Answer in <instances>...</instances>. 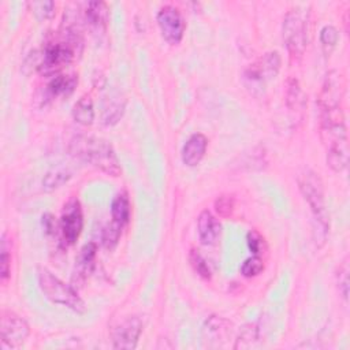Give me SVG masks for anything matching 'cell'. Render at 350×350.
Masks as SVG:
<instances>
[{"label": "cell", "instance_id": "obj_16", "mask_svg": "<svg viewBox=\"0 0 350 350\" xmlns=\"http://www.w3.org/2000/svg\"><path fill=\"white\" fill-rule=\"evenodd\" d=\"M206 146H208L206 137L201 133H194L183 145L182 161L189 167H194L200 164V161L202 160L206 152Z\"/></svg>", "mask_w": 350, "mask_h": 350}, {"label": "cell", "instance_id": "obj_2", "mask_svg": "<svg viewBox=\"0 0 350 350\" xmlns=\"http://www.w3.org/2000/svg\"><path fill=\"white\" fill-rule=\"evenodd\" d=\"M298 187L308 202L312 216H313V239L316 246L321 247L327 239L328 227H329V219L325 205V197H324V185L321 178L317 172H314L310 168H305L299 172L298 178Z\"/></svg>", "mask_w": 350, "mask_h": 350}, {"label": "cell", "instance_id": "obj_5", "mask_svg": "<svg viewBox=\"0 0 350 350\" xmlns=\"http://www.w3.org/2000/svg\"><path fill=\"white\" fill-rule=\"evenodd\" d=\"M310 11L306 7H293L283 19V41L293 57H301L309 41Z\"/></svg>", "mask_w": 350, "mask_h": 350}, {"label": "cell", "instance_id": "obj_25", "mask_svg": "<svg viewBox=\"0 0 350 350\" xmlns=\"http://www.w3.org/2000/svg\"><path fill=\"white\" fill-rule=\"evenodd\" d=\"M338 40H339V33H338V29L335 26L325 25L320 30V42H321V46H323L325 55L331 53V51L338 44Z\"/></svg>", "mask_w": 350, "mask_h": 350}, {"label": "cell", "instance_id": "obj_19", "mask_svg": "<svg viewBox=\"0 0 350 350\" xmlns=\"http://www.w3.org/2000/svg\"><path fill=\"white\" fill-rule=\"evenodd\" d=\"M126 100L120 96V93H112L109 94L103 105V123L105 126H113L116 124L124 112Z\"/></svg>", "mask_w": 350, "mask_h": 350}, {"label": "cell", "instance_id": "obj_1", "mask_svg": "<svg viewBox=\"0 0 350 350\" xmlns=\"http://www.w3.org/2000/svg\"><path fill=\"white\" fill-rule=\"evenodd\" d=\"M320 135L327 149V164L342 172L349 164V139L342 107L320 111Z\"/></svg>", "mask_w": 350, "mask_h": 350}, {"label": "cell", "instance_id": "obj_22", "mask_svg": "<svg viewBox=\"0 0 350 350\" xmlns=\"http://www.w3.org/2000/svg\"><path fill=\"white\" fill-rule=\"evenodd\" d=\"M72 118L82 126H90L94 120L93 100L89 94H83L72 107Z\"/></svg>", "mask_w": 350, "mask_h": 350}, {"label": "cell", "instance_id": "obj_13", "mask_svg": "<svg viewBox=\"0 0 350 350\" xmlns=\"http://www.w3.org/2000/svg\"><path fill=\"white\" fill-rule=\"evenodd\" d=\"M231 335V323L220 316H211L202 328V340L208 347H223Z\"/></svg>", "mask_w": 350, "mask_h": 350}, {"label": "cell", "instance_id": "obj_30", "mask_svg": "<svg viewBox=\"0 0 350 350\" xmlns=\"http://www.w3.org/2000/svg\"><path fill=\"white\" fill-rule=\"evenodd\" d=\"M247 247L252 252L253 256H262V253L267 250V243L264 237L257 230H250L246 235Z\"/></svg>", "mask_w": 350, "mask_h": 350}, {"label": "cell", "instance_id": "obj_11", "mask_svg": "<svg viewBox=\"0 0 350 350\" xmlns=\"http://www.w3.org/2000/svg\"><path fill=\"white\" fill-rule=\"evenodd\" d=\"M142 332V321L137 316H130L122 320L112 331L113 349L131 350L135 349Z\"/></svg>", "mask_w": 350, "mask_h": 350}, {"label": "cell", "instance_id": "obj_4", "mask_svg": "<svg viewBox=\"0 0 350 350\" xmlns=\"http://www.w3.org/2000/svg\"><path fill=\"white\" fill-rule=\"evenodd\" d=\"M71 154L111 176H119L122 170L112 145L92 135H77L68 146Z\"/></svg>", "mask_w": 350, "mask_h": 350}, {"label": "cell", "instance_id": "obj_31", "mask_svg": "<svg viewBox=\"0 0 350 350\" xmlns=\"http://www.w3.org/2000/svg\"><path fill=\"white\" fill-rule=\"evenodd\" d=\"M0 250H1V256H0V278H1V282L5 283V280L10 278V272H11V256H10L8 242L5 239V234H3Z\"/></svg>", "mask_w": 350, "mask_h": 350}, {"label": "cell", "instance_id": "obj_28", "mask_svg": "<svg viewBox=\"0 0 350 350\" xmlns=\"http://www.w3.org/2000/svg\"><path fill=\"white\" fill-rule=\"evenodd\" d=\"M264 269V260L260 256H252L246 258L241 265V273L245 278H254Z\"/></svg>", "mask_w": 350, "mask_h": 350}, {"label": "cell", "instance_id": "obj_6", "mask_svg": "<svg viewBox=\"0 0 350 350\" xmlns=\"http://www.w3.org/2000/svg\"><path fill=\"white\" fill-rule=\"evenodd\" d=\"M38 286L44 295L53 304L63 305L77 313L85 312V302L78 293L45 268L38 269Z\"/></svg>", "mask_w": 350, "mask_h": 350}, {"label": "cell", "instance_id": "obj_26", "mask_svg": "<svg viewBox=\"0 0 350 350\" xmlns=\"http://www.w3.org/2000/svg\"><path fill=\"white\" fill-rule=\"evenodd\" d=\"M189 261L197 275H200L202 279H211V276H212L211 268H209L206 260L201 256V253L198 250H194V249L190 250Z\"/></svg>", "mask_w": 350, "mask_h": 350}, {"label": "cell", "instance_id": "obj_12", "mask_svg": "<svg viewBox=\"0 0 350 350\" xmlns=\"http://www.w3.org/2000/svg\"><path fill=\"white\" fill-rule=\"evenodd\" d=\"M280 68V56L276 51L262 55L258 60L249 66L245 75L250 82L264 83L265 81L275 78Z\"/></svg>", "mask_w": 350, "mask_h": 350}, {"label": "cell", "instance_id": "obj_7", "mask_svg": "<svg viewBox=\"0 0 350 350\" xmlns=\"http://www.w3.org/2000/svg\"><path fill=\"white\" fill-rule=\"evenodd\" d=\"M82 227H83V215H82L81 202L77 198H71L64 204L60 221H59L62 242L66 246L74 245L82 232Z\"/></svg>", "mask_w": 350, "mask_h": 350}, {"label": "cell", "instance_id": "obj_32", "mask_svg": "<svg viewBox=\"0 0 350 350\" xmlns=\"http://www.w3.org/2000/svg\"><path fill=\"white\" fill-rule=\"evenodd\" d=\"M336 282H338L340 295L343 297L345 301H347V297H349V258L347 257L340 262L338 268Z\"/></svg>", "mask_w": 350, "mask_h": 350}, {"label": "cell", "instance_id": "obj_10", "mask_svg": "<svg viewBox=\"0 0 350 350\" xmlns=\"http://www.w3.org/2000/svg\"><path fill=\"white\" fill-rule=\"evenodd\" d=\"M343 77L339 71L331 70L325 74L320 94H319V109L329 111L340 108V101L343 97Z\"/></svg>", "mask_w": 350, "mask_h": 350}, {"label": "cell", "instance_id": "obj_29", "mask_svg": "<svg viewBox=\"0 0 350 350\" xmlns=\"http://www.w3.org/2000/svg\"><path fill=\"white\" fill-rule=\"evenodd\" d=\"M258 338V329L256 324H247L242 328L237 343L234 345V349H239V347H252L253 342Z\"/></svg>", "mask_w": 350, "mask_h": 350}, {"label": "cell", "instance_id": "obj_27", "mask_svg": "<svg viewBox=\"0 0 350 350\" xmlns=\"http://www.w3.org/2000/svg\"><path fill=\"white\" fill-rule=\"evenodd\" d=\"M120 232H122V227L118 226L116 223H111L108 224L104 230H103V235H101V242L104 245L105 249L111 250L113 249L120 238Z\"/></svg>", "mask_w": 350, "mask_h": 350}, {"label": "cell", "instance_id": "obj_14", "mask_svg": "<svg viewBox=\"0 0 350 350\" xmlns=\"http://www.w3.org/2000/svg\"><path fill=\"white\" fill-rule=\"evenodd\" d=\"M97 253V245L94 242H89L83 245V247L79 250V254L75 260V269L72 273V283L81 286L94 267V258Z\"/></svg>", "mask_w": 350, "mask_h": 350}, {"label": "cell", "instance_id": "obj_21", "mask_svg": "<svg viewBox=\"0 0 350 350\" xmlns=\"http://www.w3.org/2000/svg\"><path fill=\"white\" fill-rule=\"evenodd\" d=\"M286 104L293 112H302L306 107V94L304 93L298 79L290 78L286 90Z\"/></svg>", "mask_w": 350, "mask_h": 350}, {"label": "cell", "instance_id": "obj_24", "mask_svg": "<svg viewBox=\"0 0 350 350\" xmlns=\"http://www.w3.org/2000/svg\"><path fill=\"white\" fill-rule=\"evenodd\" d=\"M27 5L38 21H49L55 16L56 4L53 1H30Z\"/></svg>", "mask_w": 350, "mask_h": 350}, {"label": "cell", "instance_id": "obj_8", "mask_svg": "<svg viewBox=\"0 0 350 350\" xmlns=\"http://www.w3.org/2000/svg\"><path fill=\"white\" fill-rule=\"evenodd\" d=\"M30 334L27 321L11 310H3L0 317V335L3 345L10 349L21 347Z\"/></svg>", "mask_w": 350, "mask_h": 350}, {"label": "cell", "instance_id": "obj_20", "mask_svg": "<svg viewBox=\"0 0 350 350\" xmlns=\"http://www.w3.org/2000/svg\"><path fill=\"white\" fill-rule=\"evenodd\" d=\"M130 215H131V205H130L129 196L126 191H122L113 197L111 204L112 221L123 228L129 223Z\"/></svg>", "mask_w": 350, "mask_h": 350}, {"label": "cell", "instance_id": "obj_23", "mask_svg": "<svg viewBox=\"0 0 350 350\" xmlns=\"http://www.w3.org/2000/svg\"><path fill=\"white\" fill-rule=\"evenodd\" d=\"M71 178V171L66 167H56L48 171L42 179V189L45 191H53L64 185Z\"/></svg>", "mask_w": 350, "mask_h": 350}, {"label": "cell", "instance_id": "obj_33", "mask_svg": "<svg viewBox=\"0 0 350 350\" xmlns=\"http://www.w3.org/2000/svg\"><path fill=\"white\" fill-rule=\"evenodd\" d=\"M215 208L220 216H228L232 212L234 208V201L230 196H220L215 201Z\"/></svg>", "mask_w": 350, "mask_h": 350}, {"label": "cell", "instance_id": "obj_34", "mask_svg": "<svg viewBox=\"0 0 350 350\" xmlns=\"http://www.w3.org/2000/svg\"><path fill=\"white\" fill-rule=\"evenodd\" d=\"M42 226H44V230H45L46 234H55L56 230H57L56 220L51 213H45L42 216Z\"/></svg>", "mask_w": 350, "mask_h": 350}, {"label": "cell", "instance_id": "obj_3", "mask_svg": "<svg viewBox=\"0 0 350 350\" xmlns=\"http://www.w3.org/2000/svg\"><path fill=\"white\" fill-rule=\"evenodd\" d=\"M81 34L77 27L62 26L57 37L49 40L41 52L38 70L44 75H56L60 68L70 64L81 52Z\"/></svg>", "mask_w": 350, "mask_h": 350}, {"label": "cell", "instance_id": "obj_17", "mask_svg": "<svg viewBox=\"0 0 350 350\" xmlns=\"http://www.w3.org/2000/svg\"><path fill=\"white\" fill-rule=\"evenodd\" d=\"M78 83V77L75 74H56L53 75L45 86V97L52 100L56 97L68 96L74 92Z\"/></svg>", "mask_w": 350, "mask_h": 350}, {"label": "cell", "instance_id": "obj_9", "mask_svg": "<svg viewBox=\"0 0 350 350\" xmlns=\"http://www.w3.org/2000/svg\"><path fill=\"white\" fill-rule=\"evenodd\" d=\"M157 23L161 31V36L171 45L179 44L183 38L186 23L182 14L174 5H164L157 12Z\"/></svg>", "mask_w": 350, "mask_h": 350}, {"label": "cell", "instance_id": "obj_18", "mask_svg": "<svg viewBox=\"0 0 350 350\" xmlns=\"http://www.w3.org/2000/svg\"><path fill=\"white\" fill-rule=\"evenodd\" d=\"M109 18V8L104 1H89L85 4L83 21L94 30H104Z\"/></svg>", "mask_w": 350, "mask_h": 350}, {"label": "cell", "instance_id": "obj_15", "mask_svg": "<svg viewBox=\"0 0 350 350\" xmlns=\"http://www.w3.org/2000/svg\"><path fill=\"white\" fill-rule=\"evenodd\" d=\"M197 231L198 237L202 245L211 246L217 242L221 234V226L219 220L209 212V211H202L198 216L197 220Z\"/></svg>", "mask_w": 350, "mask_h": 350}]
</instances>
